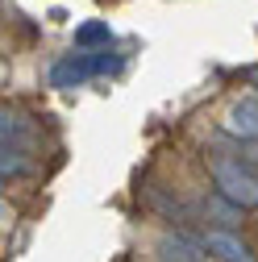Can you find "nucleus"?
Segmentation results:
<instances>
[{"label":"nucleus","instance_id":"nucleus-1","mask_svg":"<svg viewBox=\"0 0 258 262\" xmlns=\"http://www.w3.org/2000/svg\"><path fill=\"white\" fill-rule=\"evenodd\" d=\"M113 71H121V54H113V50H83V54H71V58H58L50 67V83L54 88H75L83 79L113 75Z\"/></svg>","mask_w":258,"mask_h":262},{"label":"nucleus","instance_id":"nucleus-2","mask_svg":"<svg viewBox=\"0 0 258 262\" xmlns=\"http://www.w3.org/2000/svg\"><path fill=\"white\" fill-rule=\"evenodd\" d=\"M212 183L229 204L238 208H258V175L246 171L238 158H212Z\"/></svg>","mask_w":258,"mask_h":262},{"label":"nucleus","instance_id":"nucleus-3","mask_svg":"<svg viewBox=\"0 0 258 262\" xmlns=\"http://www.w3.org/2000/svg\"><path fill=\"white\" fill-rule=\"evenodd\" d=\"M200 246L212 258H221V262H254V250L238 233H229V229H208V233L200 237Z\"/></svg>","mask_w":258,"mask_h":262},{"label":"nucleus","instance_id":"nucleus-4","mask_svg":"<svg viewBox=\"0 0 258 262\" xmlns=\"http://www.w3.org/2000/svg\"><path fill=\"white\" fill-rule=\"evenodd\" d=\"M225 129L242 142H258V96H242L225 117Z\"/></svg>","mask_w":258,"mask_h":262},{"label":"nucleus","instance_id":"nucleus-5","mask_svg":"<svg viewBox=\"0 0 258 262\" xmlns=\"http://www.w3.org/2000/svg\"><path fill=\"white\" fill-rule=\"evenodd\" d=\"M204 246L200 242H191V237H183V233H163L158 237V258L163 262H204Z\"/></svg>","mask_w":258,"mask_h":262},{"label":"nucleus","instance_id":"nucleus-6","mask_svg":"<svg viewBox=\"0 0 258 262\" xmlns=\"http://www.w3.org/2000/svg\"><path fill=\"white\" fill-rule=\"evenodd\" d=\"M113 42V29L104 21H88L75 29V50H96V46H109Z\"/></svg>","mask_w":258,"mask_h":262},{"label":"nucleus","instance_id":"nucleus-7","mask_svg":"<svg viewBox=\"0 0 258 262\" xmlns=\"http://www.w3.org/2000/svg\"><path fill=\"white\" fill-rule=\"evenodd\" d=\"M21 171H25V150L5 146V150H0V175H5V183H9V179H17Z\"/></svg>","mask_w":258,"mask_h":262}]
</instances>
